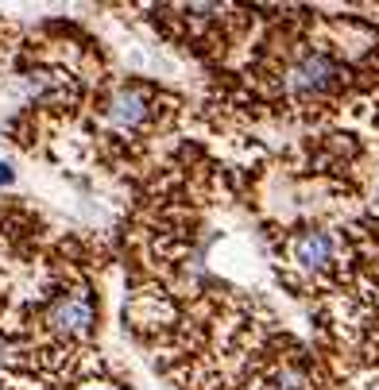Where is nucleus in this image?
<instances>
[{"mask_svg": "<svg viewBox=\"0 0 379 390\" xmlns=\"http://www.w3.org/2000/svg\"><path fill=\"white\" fill-rule=\"evenodd\" d=\"M0 182H12V170H8L4 163H0Z\"/></svg>", "mask_w": 379, "mask_h": 390, "instance_id": "nucleus-5", "label": "nucleus"}, {"mask_svg": "<svg viewBox=\"0 0 379 390\" xmlns=\"http://www.w3.org/2000/svg\"><path fill=\"white\" fill-rule=\"evenodd\" d=\"M376 27L360 20L290 16V31L252 50L248 85L275 117H321L364 77Z\"/></svg>", "mask_w": 379, "mask_h": 390, "instance_id": "nucleus-1", "label": "nucleus"}, {"mask_svg": "<svg viewBox=\"0 0 379 390\" xmlns=\"http://www.w3.org/2000/svg\"><path fill=\"white\" fill-rule=\"evenodd\" d=\"M364 228L352 220L302 216L287 225H267V255L278 278L295 294H337L360 259Z\"/></svg>", "mask_w": 379, "mask_h": 390, "instance_id": "nucleus-2", "label": "nucleus"}, {"mask_svg": "<svg viewBox=\"0 0 379 390\" xmlns=\"http://www.w3.org/2000/svg\"><path fill=\"white\" fill-rule=\"evenodd\" d=\"M337 390H379V367L376 371H360L348 382H337Z\"/></svg>", "mask_w": 379, "mask_h": 390, "instance_id": "nucleus-4", "label": "nucleus"}, {"mask_svg": "<svg viewBox=\"0 0 379 390\" xmlns=\"http://www.w3.org/2000/svg\"><path fill=\"white\" fill-rule=\"evenodd\" d=\"M182 112V100L170 97L167 89L151 82H120L97 85L93 93V112H89V135L97 143V155L120 158L128 151H144L155 135H163L174 117Z\"/></svg>", "mask_w": 379, "mask_h": 390, "instance_id": "nucleus-3", "label": "nucleus"}]
</instances>
